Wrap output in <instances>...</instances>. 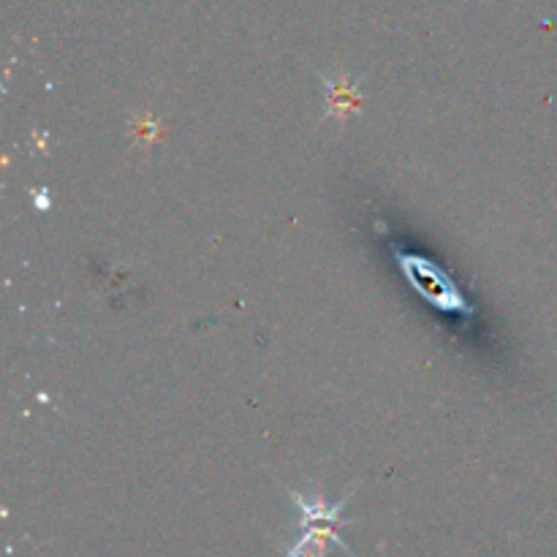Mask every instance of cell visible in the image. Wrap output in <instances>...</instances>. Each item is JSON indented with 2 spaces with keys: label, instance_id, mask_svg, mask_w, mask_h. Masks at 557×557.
I'll return each instance as SVG.
<instances>
[{
  "label": "cell",
  "instance_id": "7a4b0ae2",
  "mask_svg": "<svg viewBox=\"0 0 557 557\" xmlns=\"http://www.w3.org/2000/svg\"><path fill=\"white\" fill-rule=\"evenodd\" d=\"M292 500L299 509V531H326L341 536L343 525H346V520H343V509L348 506V498L337 500V504H326V500L319 498V495L292 493Z\"/></svg>",
  "mask_w": 557,
  "mask_h": 557
},
{
  "label": "cell",
  "instance_id": "6da1fadb",
  "mask_svg": "<svg viewBox=\"0 0 557 557\" xmlns=\"http://www.w3.org/2000/svg\"><path fill=\"white\" fill-rule=\"evenodd\" d=\"M395 256L403 275L408 277V283H411V286L417 288L430 305H435V308L441 310H449V313H462L468 315V319L476 313L473 305L462 297L457 283L451 281V277L446 275V270H441L435 261L424 259V256H417V253H406V250L400 248H395Z\"/></svg>",
  "mask_w": 557,
  "mask_h": 557
},
{
  "label": "cell",
  "instance_id": "277c9868",
  "mask_svg": "<svg viewBox=\"0 0 557 557\" xmlns=\"http://www.w3.org/2000/svg\"><path fill=\"white\" fill-rule=\"evenodd\" d=\"M131 131H134L136 141H145V145L161 139V123L152 114H141V117L131 120Z\"/></svg>",
  "mask_w": 557,
  "mask_h": 557
},
{
  "label": "cell",
  "instance_id": "3957f363",
  "mask_svg": "<svg viewBox=\"0 0 557 557\" xmlns=\"http://www.w3.org/2000/svg\"><path fill=\"white\" fill-rule=\"evenodd\" d=\"M321 79H324V120L343 125L351 114L362 112V92L346 74H330Z\"/></svg>",
  "mask_w": 557,
  "mask_h": 557
},
{
  "label": "cell",
  "instance_id": "5b68a950",
  "mask_svg": "<svg viewBox=\"0 0 557 557\" xmlns=\"http://www.w3.org/2000/svg\"><path fill=\"white\" fill-rule=\"evenodd\" d=\"M33 196H36V210L38 212H47L49 207H52V201H49L47 190H36V194H33Z\"/></svg>",
  "mask_w": 557,
  "mask_h": 557
}]
</instances>
